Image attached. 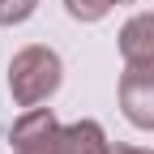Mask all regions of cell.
Masks as SVG:
<instances>
[{"mask_svg":"<svg viewBox=\"0 0 154 154\" xmlns=\"http://www.w3.org/2000/svg\"><path fill=\"white\" fill-rule=\"evenodd\" d=\"M116 5H128V0H116Z\"/></svg>","mask_w":154,"mask_h":154,"instance_id":"9c48e42d","label":"cell"},{"mask_svg":"<svg viewBox=\"0 0 154 154\" xmlns=\"http://www.w3.org/2000/svg\"><path fill=\"white\" fill-rule=\"evenodd\" d=\"M56 137H60V124H56L51 111H43V107H30L22 120L13 124L17 154H56Z\"/></svg>","mask_w":154,"mask_h":154,"instance_id":"3957f363","label":"cell"},{"mask_svg":"<svg viewBox=\"0 0 154 154\" xmlns=\"http://www.w3.org/2000/svg\"><path fill=\"white\" fill-rule=\"evenodd\" d=\"M120 51L128 64H154V13H141L120 30Z\"/></svg>","mask_w":154,"mask_h":154,"instance_id":"277c9868","label":"cell"},{"mask_svg":"<svg viewBox=\"0 0 154 154\" xmlns=\"http://www.w3.org/2000/svg\"><path fill=\"white\" fill-rule=\"evenodd\" d=\"M56 154H107L103 128L94 124V120H82V124L60 128V137H56Z\"/></svg>","mask_w":154,"mask_h":154,"instance_id":"5b68a950","label":"cell"},{"mask_svg":"<svg viewBox=\"0 0 154 154\" xmlns=\"http://www.w3.org/2000/svg\"><path fill=\"white\" fill-rule=\"evenodd\" d=\"M120 107L137 128H154V64H128L124 69Z\"/></svg>","mask_w":154,"mask_h":154,"instance_id":"7a4b0ae2","label":"cell"},{"mask_svg":"<svg viewBox=\"0 0 154 154\" xmlns=\"http://www.w3.org/2000/svg\"><path fill=\"white\" fill-rule=\"evenodd\" d=\"M107 154H150V150H137V146H116V150H107Z\"/></svg>","mask_w":154,"mask_h":154,"instance_id":"ba28073f","label":"cell"},{"mask_svg":"<svg viewBox=\"0 0 154 154\" xmlns=\"http://www.w3.org/2000/svg\"><path fill=\"white\" fill-rule=\"evenodd\" d=\"M64 5H69V13L77 17V22H99L116 0H64Z\"/></svg>","mask_w":154,"mask_h":154,"instance_id":"8992f818","label":"cell"},{"mask_svg":"<svg viewBox=\"0 0 154 154\" xmlns=\"http://www.w3.org/2000/svg\"><path fill=\"white\" fill-rule=\"evenodd\" d=\"M60 86V56L47 47H26L13 56L9 64V90L22 107H38L43 99H51Z\"/></svg>","mask_w":154,"mask_h":154,"instance_id":"6da1fadb","label":"cell"},{"mask_svg":"<svg viewBox=\"0 0 154 154\" xmlns=\"http://www.w3.org/2000/svg\"><path fill=\"white\" fill-rule=\"evenodd\" d=\"M38 0H0V26H17L34 13Z\"/></svg>","mask_w":154,"mask_h":154,"instance_id":"52a82bcc","label":"cell"}]
</instances>
